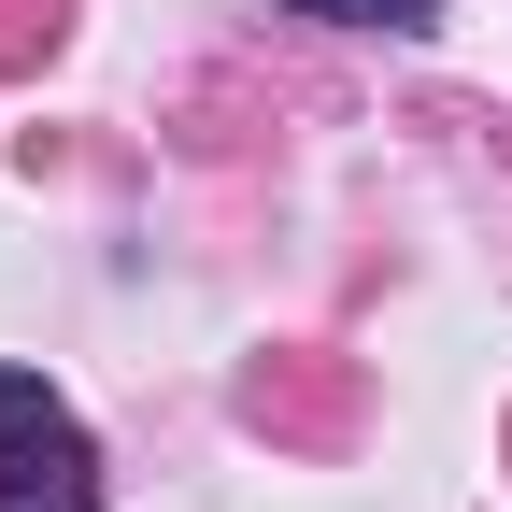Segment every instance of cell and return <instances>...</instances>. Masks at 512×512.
Segmentation results:
<instances>
[{
	"label": "cell",
	"mask_w": 512,
	"mask_h": 512,
	"mask_svg": "<svg viewBox=\"0 0 512 512\" xmlns=\"http://www.w3.org/2000/svg\"><path fill=\"white\" fill-rule=\"evenodd\" d=\"M0 512H100V441L43 370H0Z\"/></svg>",
	"instance_id": "1"
},
{
	"label": "cell",
	"mask_w": 512,
	"mask_h": 512,
	"mask_svg": "<svg viewBox=\"0 0 512 512\" xmlns=\"http://www.w3.org/2000/svg\"><path fill=\"white\" fill-rule=\"evenodd\" d=\"M285 15H313V29H399V43H427V29H441V0H285Z\"/></svg>",
	"instance_id": "2"
}]
</instances>
